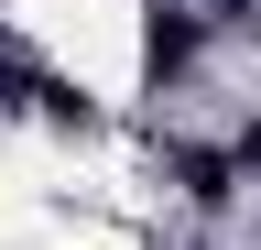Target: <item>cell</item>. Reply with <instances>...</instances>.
I'll list each match as a JSON object with an SVG mask.
<instances>
[{"instance_id":"obj_1","label":"cell","mask_w":261,"mask_h":250,"mask_svg":"<svg viewBox=\"0 0 261 250\" xmlns=\"http://www.w3.org/2000/svg\"><path fill=\"white\" fill-rule=\"evenodd\" d=\"M142 44H152V66H185V54H196V22H163V11H152Z\"/></svg>"}]
</instances>
